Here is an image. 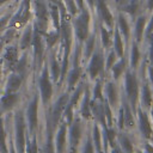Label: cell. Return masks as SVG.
Segmentation results:
<instances>
[{
	"label": "cell",
	"instance_id": "cell-1",
	"mask_svg": "<svg viewBox=\"0 0 153 153\" xmlns=\"http://www.w3.org/2000/svg\"><path fill=\"white\" fill-rule=\"evenodd\" d=\"M24 118L20 112L16 115V142H17V148L19 153H24V147H25V136H24Z\"/></svg>",
	"mask_w": 153,
	"mask_h": 153
},
{
	"label": "cell",
	"instance_id": "cell-2",
	"mask_svg": "<svg viewBox=\"0 0 153 153\" xmlns=\"http://www.w3.org/2000/svg\"><path fill=\"white\" fill-rule=\"evenodd\" d=\"M39 87H41L42 99H43L44 103H47L50 99L51 94H53V86H51V82L49 80L47 68H44V71L42 73V76H41V80H39Z\"/></svg>",
	"mask_w": 153,
	"mask_h": 153
},
{
	"label": "cell",
	"instance_id": "cell-3",
	"mask_svg": "<svg viewBox=\"0 0 153 153\" xmlns=\"http://www.w3.org/2000/svg\"><path fill=\"white\" fill-rule=\"evenodd\" d=\"M67 102H68V94H62L57 102L55 103L54 108H53V112H51V122H53V126L55 127L57 124V122L60 121V117L62 115V112L65 111L66 109V105H67Z\"/></svg>",
	"mask_w": 153,
	"mask_h": 153
},
{
	"label": "cell",
	"instance_id": "cell-4",
	"mask_svg": "<svg viewBox=\"0 0 153 153\" xmlns=\"http://www.w3.org/2000/svg\"><path fill=\"white\" fill-rule=\"evenodd\" d=\"M126 85H127V94H128V98H129L131 105L135 106L136 98H137V82H136L135 76L131 73H128L127 74Z\"/></svg>",
	"mask_w": 153,
	"mask_h": 153
},
{
	"label": "cell",
	"instance_id": "cell-5",
	"mask_svg": "<svg viewBox=\"0 0 153 153\" xmlns=\"http://www.w3.org/2000/svg\"><path fill=\"white\" fill-rule=\"evenodd\" d=\"M80 137H81V126L79 121L76 120L71 127V151L72 153H75Z\"/></svg>",
	"mask_w": 153,
	"mask_h": 153
},
{
	"label": "cell",
	"instance_id": "cell-6",
	"mask_svg": "<svg viewBox=\"0 0 153 153\" xmlns=\"http://www.w3.org/2000/svg\"><path fill=\"white\" fill-rule=\"evenodd\" d=\"M87 27H88V14L86 12H84V14L76 20L75 23V29H76V33L79 36L80 39H85L87 36Z\"/></svg>",
	"mask_w": 153,
	"mask_h": 153
},
{
	"label": "cell",
	"instance_id": "cell-7",
	"mask_svg": "<svg viewBox=\"0 0 153 153\" xmlns=\"http://www.w3.org/2000/svg\"><path fill=\"white\" fill-rule=\"evenodd\" d=\"M37 100H38V98L35 97L33 100L30 103V105L27 108V120H29L30 131H32L37 126V108H38Z\"/></svg>",
	"mask_w": 153,
	"mask_h": 153
},
{
	"label": "cell",
	"instance_id": "cell-8",
	"mask_svg": "<svg viewBox=\"0 0 153 153\" xmlns=\"http://www.w3.org/2000/svg\"><path fill=\"white\" fill-rule=\"evenodd\" d=\"M137 115H139V120H140V130H141V133L143 134L145 137H151L152 136V129H151V124H149L147 115L141 109H137Z\"/></svg>",
	"mask_w": 153,
	"mask_h": 153
},
{
	"label": "cell",
	"instance_id": "cell-9",
	"mask_svg": "<svg viewBox=\"0 0 153 153\" xmlns=\"http://www.w3.org/2000/svg\"><path fill=\"white\" fill-rule=\"evenodd\" d=\"M102 66H103V60H102V56L99 54H94L92 60H91V63H90V74L92 78H94L100 71H102Z\"/></svg>",
	"mask_w": 153,
	"mask_h": 153
},
{
	"label": "cell",
	"instance_id": "cell-10",
	"mask_svg": "<svg viewBox=\"0 0 153 153\" xmlns=\"http://www.w3.org/2000/svg\"><path fill=\"white\" fill-rule=\"evenodd\" d=\"M66 129H67V124L62 123V126L60 127L59 134H57V139H56L57 153H62L63 152V148H65V137H66Z\"/></svg>",
	"mask_w": 153,
	"mask_h": 153
},
{
	"label": "cell",
	"instance_id": "cell-11",
	"mask_svg": "<svg viewBox=\"0 0 153 153\" xmlns=\"http://www.w3.org/2000/svg\"><path fill=\"white\" fill-rule=\"evenodd\" d=\"M17 102V96L14 93H11V92H7L2 98H1V105H2V109L4 110H8L11 109L14 103Z\"/></svg>",
	"mask_w": 153,
	"mask_h": 153
},
{
	"label": "cell",
	"instance_id": "cell-12",
	"mask_svg": "<svg viewBox=\"0 0 153 153\" xmlns=\"http://www.w3.org/2000/svg\"><path fill=\"white\" fill-rule=\"evenodd\" d=\"M20 82H22L20 76H18V75L11 76L7 82V92H14L16 90H18V87L20 86Z\"/></svg>",
	"mask_w": 153,
	"mask_h": 153
},
{
	"label": "cell",
	"instance_id": "cell-13",
	"mask_svg": "<svg viewBox=\"0 0 153 153\" xmlns=\"http://www.w3.org/2000/svg\"><path fill=\"white\" fill-rule=\"evenodd\" d=\"M81 115L86 118H88L91 115V104H90V99H88V91H86V93H85V99H84V103L81 106Z\"/></svg>",
	"mask_w": 153,
	"mask_h": 153
},
{
	"label": "cell",
	"instance_id": "cell-14",
	"mask_svg": "<svg viewBox=\"0 0 153 153\" xmlns=\"http://www.w3.org/2000/svg\"><path fill=\"white\" fill-rule=\"evenodd\" d=\"M123 115H124V124H127L128 127H131L134 124V120H133V116H131L129 105L126 102L123 103Z\"/></svg>",
	"mask_w": 153,
	"mask_h": 153
},
{
	"label": "cell",
	"instance_id": "cell-15",
	"mask_svg": "<svg viewBox=\"0 0 153 153\" xmlns=\"http://www.w3.org/2000/svg\"><path fill=\"white\" fill-rule=\"evenodd\" d=\"M106 93H108V98L110 100V104L114 105L117 100V92H116V87L114 84H108L106 86Z\"/></svg>",
	"mask_w": 153,
	"mask_h": 153
},
{
	"label": "cell",
	"instance_id": "cell-16",
	"mask_svg": "<svg viewBox=\"0 0 153 153\" xmlns=\"http://www.w3.org/2000/svg\"><path fill=\"white\" fill-rule=\"evenodd\" d=\"M99 10H100V14L104 18V20L110 25L111 24V14L109 13V11H108V8H106V6H105L103 0H99Z\"/></svg>",
	"mask_w": 153,
	"mask_h": 153
},
{
	"label": "cell",
	"instance_id": "cell-17",
	"mask_svg": "<svg viewBox=\"0 0 153 153\" xmlns=\"http://www.w3.org/2000/svg\"><path fill=\"white\" fill-rule=\"evenodd\" d=\"M0 149L2 153H7V148H6V134L2 127V121L0 118Z\"/></svg>",
	"mask_w": 153,
	"mask_h": 153
},
{
	"label": "cell",
	"instance_id": "cell-18",
	"mask_svg": "<svg viewBox=\"0 0 153 153\" xmlns=\"http://www.w3.org/2000/svg\"><path fill=\"white\" fill-rule=\"evenodd\" d=\"M79 75H80V69L78 68V67H75L72 72H71V74H69V80H68V85L72 87V86H74V84L76 82V80L79 79Z\"/></svg>",
	"mask_w": 153,
	"mask_h": 153
},
{
	"label": "cell",
	"instance_id": "cell-19",
	"mask_svg": "<svg viewBox=\"0 0 153 153\" xmlns=\"http://www.w3.org/2000/svg\"><path fill=\"white\" fill-rule=\"evenodd\" d=\"M121 146L126 153H133V146H131V142L129 141L128 137L121 136Z\"/></svg>",
	"mask_w": 153,
	"mask_h": 153
},
{
	"label": "cell",
	"instance_id": "cell-20",
	"mask_svg": "<svg viewBox=\"0 0 153 153\" xmlns=\"http://www.w3.org/2000/svg\"><path fill=\"white\" fill-rule=\"evenodd\" d=\"M16 56H17V51H16V49L10 48V49H7V51H6L5 60H6L10 65H13L14 61H16Z\"/></svg>",
	"mask_w": 153,
	"mask_h": 153
},
{
	"label": "cell",
	"instance_id": "cell-21",
	"mask_svg": "<svg viewBox=\"0 0 153 153\" xmlns=\"http://www.w3.org/2000/svg\"><path fill=\"white\" fill-rule=\"evenodd\" d=\"M93 137H94V142H96L97 151H98L99 153H102V146H100V133H99V129H98V127H97V126L93 128Z\"/></svg>",
	"mask_w": 153,
	"mask_h": 153
},
{
	"label": "cell",
	"instance_id": "cell-22",
	"mask_svg": "<svg viewBox=\"0 0 153 153\" xmlns=\"http://www.w3.org/2000/svg\"><path fill=\"white\" fill-rule=\"evenodd\" d=\"M31 42H32V38H31V30L27 29L26 32H25L24 36H23V39H22L20 45H22V48H26Z\"/></svg>",
	"mask_w": 153,
	"mask_h": 153
},
{
	"label": "cell",
	"instance_id": "cell-23",
	"mask_svg": "<svg viewBox=\"0 0 153 153\" xmlns=\"http://www.w3.org/2000/svg\"><path fill=\"white\" fill-rule=\"evenodd\" d=\"M142 94H143V103L146 104V106H151V102H152V99H151V91H149L147 85L143 86Z\"/></svg>",
	"mask_w": 153,
	"mask_h": 153
},
{
	"label": "cell",
	"instance_id": "cell-24",
	"mask_svg": "<svg viewBox=\"0 0 153 153\" xmlns=\"http://www.w3.org/2000/svg\"><path fill=\"white\" fill-rule=\"evenodd\" d=\"M50 63H51V71H53V79H54V80H56V79L59 78L60 68H59V65H57L56 60L54 59V56L51 57V61H50Z\"/></svg>",
	"mask_w": 153,
	"mask_h": 153
},
{
	"label": "cell",
	"instance_id": "cell-25",
	"mask_svg": "<svg viewBox=\"0 0 153 153\" xmlns=\"http://www.w3.org/2000/svg\"><path fill=\"white\" fill-rule=\"evenodd\" d=\"M123 68H124V61H123V60H121V62L116 63L115 67H112V72H114L115 78H118V76H120V74L122 73Z\"/></svg>",
	"mask_w": 153,
	"mask_h": 153
},
{
	"label": "cell",
	"instance_id": "cell-26",
	"mask_svg": "<svg viewBox=\"0 0 153 153\" xmlns=\"http://www.w3.org/2000/svg\"><path fill=\"white\" fill-rule=\"evenodd\" d=\"M143 25H145V18H140L137 24H136V37L140 41L141 39V35H142V30H143Z\"/></svg>",
	"mask_w": 153,
	"mask_h": 153
},
{
	"label": "cell",
	"instance_id": "cell-27",
	"mask_svg": "<svg viewBox=\"0 0 153 153\" xmlns=\"http://www.w3.org/2000/svg\"><path fill=\"white\" fill-rule=\"evenodd\" d=\"M115 48H116V51L118 53V55L122 56L123 49H122V43H121L120 36H118V32H116V35H115Z\"/></svg>",
	"mask_w": 153,
	"mask_h": 153
},
{
	"label": "cell",
	"instance_id": "cell-28",
	"mask_svg": "<svg viewBox=\"0 0 153 153\" xmlns=\"http://www.w3.org/2000/svg\"><path fill=\"white\" fill-rule=\"evenodd\" d=\"M139 57H140V54H139L137 47L134 45V47H133V53H131V65H133V67L136 66V63H137V61H139Z\"/></svg>",
	"mask_w": 153,
	"mask_h": 153
},
{
	"label": "cell",
	"instance_id": "cell-29",
	"mask_svg": "<svg viewBox=\"0 0 153 153\" xmlns=\"http://www.w3.org/2000/svg\"><path fill=\"white\" fill-rule=\"evenodd\" d=\"M104 111H105V117L108 120V124L111 127V124H112V122H111V111H110V108H109L108 103L104 104Z\"/></svg>",
	"mask_w": 153,
	"mask_h": 153
},
{
	"label": "cell",
	"instance_id": "cell-30",
	"mask_svg": "<svg viewBox=\"0 0 153 153\" xmlns=\"http://www.w3.org/2000/svg\"><path fill=\"white\" fill-rule=\"evenodd\" d=\"M27 153H37V145H36V139L35 137L27 145Z\"/></svg>",
	"mask_w": 153,
	"mask_h": 153
},
{
	"label": "cell",
	"instance_id": "cell-31",
	"mask_svg": "<svg viewBox=\"0 0 153 153\" xmlns=\"http://www.w3.org/2000/svg\"><path fill=\"white\" fill-rule=\"evenodd\" d=\"M81 91H82V86H80L76 91H75V93L73 94V97H72V99H71V102H69V104H72L73 106H74V104L76 103V100L79 99V96H80V93H81Z\"/></svg>",
	"mask_w": 153,
	"mask_h": 153
},
{
	"label": "cell",
	"instance_id": "cell-32",
	"mask_svg": "<svg viewBox=\"0 0 153 153\" xmlns=\"http://www.w3.org/2000/svg\"><path fill=\"white\" fill-rule=\"evenodd\" d=\"M120 27L122 29V31H123V33L126 35V36H128V26H127V23H126V20H124V18H120Z\"/></svg>",
	"mask_w": 153,
	"mask_h": 153
},
{
	"label": "cell",
	"instance_id": "cell-33",
	"mask_svg": "<svg viewBox=\"0 0 153 153\" xmlns=\"http://www.w3.org/2000/svg\"><path fill=\"white\" fill-rule=\"evenodd\" d=\"M105 133L108 134V139H109V141H110V145H111V146H114V145H115V143H114L115 131H114L112 129H110V130H109V129H106V128H105Z\"/></svg>",
	"mask_w": 153,
	"mask_h": 153
},
{
	"label": "cell",
	"instance_id": "cell-34",
	"mask_svg": "<svg viewBox=\"0 0 153 153\" xmlns=\"http://www.w3.org/2000/svg\"><path fill=\"white\" fill-rule=\"evenodd\" d=\"M94 99H100L102 100V92H100V82L97 84L96 90H94Z\"/></svg>",
	"mask_w": 153,
	"mask_h": 153
},
{
	"label": "cell",
	"instance_id": "cell-35",
	"mask_svg": "<svg viewBox=\"0 0 153 153\" xmlns=\"http://www.w3.org/2000/svg\"><path fill=\"white\" fill-rule=\"evenodd\" d=\"M45 153H53V146H51V135L49 133V136H48V142H47V146H45Z\"/></svg>",
	"mask_w": 153,
	"mask_h": 153
},
{
	"label": "cell",
	"instance_id": "cell-36",
	"mask_svg": "<svg viewBox=\"0 0 153 153\" xmlns=\"http://www.w3.org/2000/svg\"><path fill=\"white\" fill-rule=\"evenodd\" d=\"M93 43H94V37H91V39H90V42L87 43V50H86V55H87V56L90 55V53H91V50L93 49Z\"/></svg>",
	"mask_w": 153,
	"mask_h": 153
},
{
	"label": "cell",
	"instance_id": "cell-37",
	"mask_svg": "<svg viewBox=\"0 0 153 153\" xmlns=\"http://www.w3.org/2000/svg\"><path fill=\"white\" fill-rule=\"evenodd\" d=\"M124 126V115H123V109L120 110V117H118V127L122 128Z\"/></svg>",
	"mask_w": 153,
	"mask_h": 153
},
{
	"label": "cell",
	"instance_id": "cell-38",
	"mask_svg": "<svg viewBox=\"0 0 153 153\" xmlns=\"http://www.w3.org/2000/svg\"><path fill=\"white\" fill-rule=\"evenodd\" d=\"M84 153H93V147H92V143H91V141H90V140H87V142H86V146H85Z\"/></svg>",
	"mask_w": 153,
	"mask_h": 153
},
{
	"label": "cell",
	"instance_id": "cell-39",
	"mask_svg": "<svg viewBox=\"0 0 153 153\" xmlns=\"http://www.w3.org/2000/svg\"><path fill=\"white\" fill-rule=\"evenodd\" d=\"M102 33H103V43H104V45H109V35H108V32L104 29H102Z\"/></svg>",
	"mask_w": 153,
	"mask_h": 153
},
{
	"label": "cell",
	"instance_id": "cell-40",
	"mask_svg": "<svg viewBox=\"0 0 153 153\" xmlns=\"http://www.w3.org/2000/svg\"><path fill=\"white\" fill-rule=\"evenodd\" d=\"M115 55H114V53H111L110 55H109V59H108V67H111L112 66V62H114V57Z\"/></svg>",
	"mask_w": 153,
	"mask_h": 153
},
{
	"label": "cell",
	"instance_id": "cell-41",
	"mask_svg": "<svg viewBox=\"0 0 153 153\" xmlns=\"http://www.w3.org/2000/svg\"><path fill=\"white\" fill-rule=\"evenodd\" d=\"M146 149H147V152H149V153H153V147H152L151 145H146Z\"/></svg>",
	"mask_w": 153,
	"mask_h": 153
},
{
	"label": "cell",
	"instance_id": "cell-42",
	"mask_svg": "<svg viewBox=\"0 0 153 153\" xmlns=\"http://www.w3.org/2000/svg\"><path fill=\"white\" fill-rule=\"evenodd\" d=\"M149 73H151V79H152V81H153V68L149 69Z\"/></svg>",
	"mask_w": 153,
	"mask_h": 153
},
{
	"label": "cell",
	"instance_id": "cell-43",
	"mask_svg": "<svg viewBox=\"0 0 153 153\" xmlns=\"http://www.w3.org/2000/svg\"><path fill=\"white\" fill-rule=\"evenodd\" d=\"M112 153H121V152H120L118 149H114V151H112Z\"/></svg>",
	"mask_w": 153,
	"mask_h": 153
},
{
	"label": "cell",
	"instance_id": "cell-44",
	"mask_svg": "<svg viewBox=\"0 0 153 153\" xmlns=\"http://www.w3.org/2000/svg\"><path fill=\"white\" fill-rule=\"evenodd\" d=\"M11 153H14V152H13V149H12V151H11Z\"/></svg>",
	"mask_w": 153,
	"mask_h": 153
},
{
	"label": "cell",
	"instance_id": "cell-45",
	"mask_svg": "<svg viewBox=\"0 0 153 153\" xmlns=\"http://www.w3.org/2000/svg\"><path fill=\"white\" fill-rule=\"evenodd\" d=\"M152 115H153V111H152Z\"/></svg>",
	"mask_w": 153,
	"mask_h": 153
},
{
	"label": "cell",
	"instance_id": "cell-46",
	"mask_svg": "<svg viewBox=\"0 0 153 153\" xmlns=\"http://www.w3.org/2000/svg\"><path fill=\"white\" fill-rule=\"evenodd\" d=\"M139 153H141V152H139Z\"/></svg>",
	"mask_w": 153,
	"mask_h": 153
}]
</instances>
